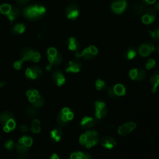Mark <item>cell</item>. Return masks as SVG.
I'll return each mask as SVG.
<instances>
[{
  "label": "cell",
  "mask_w": 159,
  "mask_h": 159,
  "mask_svg": "<svg viewBox=\"0 0 159 159\" xmlns=\"http://www.w3.org/2000/svg\"><path fill=\"white\" fill-rule=\"evenodd\" d=\"M46 12L45 7L41 4H33L25 7L22 10L23 16L29 20L34 21L42 18Z\"/></svg>",
  "instance_id": "1"
},
{
  "label": "cell",
  "mask_w": 159,
  "mask_h": 159,
  "mask_svg": "<svg viewBox=\"0 0 159 159\" xmlns=\"http://www.w3.org/2000/svg\"><path fill=\"white\" fill-rule=\"evenodd\" d=\"M99 140V135L98 131L89 130L81 134L79 139L80 143L87 148H90L96 145Z\"/></svg>",
  "instance_id": "2"
},
{
  "label": "cell",
  "mask_w": 159,
  "mask_h": 159,
  "mask_svg": "<svg viewBox=\"0 0 159 159\" xmlns=\"http://www.w3.org/2000/svg\"><path fill=\"white\" fill-rule=\"evenodd\" d=\"M47 58L49 61V65L47 66L46 69L49 71L52 66H57L60 65L62 61L63 58L61 53L58 50L54 47H50L47 51Z\"/></svg>",
  "instance_id": "3"
},
{
  "label": "cell",
  "mask_w": 159,
  "mask_h": 159,
  "mask_svg": "<svg viewBox=\"0 0 159 159\" xmlns=\"http://www.w3.org/2000/svg\"><path fill=\"white\" fill-rule=\"evenodd\" d=\"M0 12L2 14L7 17L11 24H12L20 14V11L17 7L6 3L0 6Z\"/></svg>",
  "instance_id": "4"
},
{
  "label": "cell",
  "mask_w": 159,
  "mask_h": 159,
  "mask_svg": "<svg viewBox=\"0 0 159 159\" xmlns=\"http://www.w3.org/2000/svg\"><path fill=\"white\" fill-rule=\"evenodd\" d=\"M74 114L68 107H64L57 116V122L61 127L66 126L73 119Z\"/></svg>",
  "instance_id": "5"
},
{
  "label": "cell",
  "mask_w": 159,
  "mask_h": 159,
  "mask_svg": "<svg viewBox=\"0 0 159 159\" xmlns=\"http://www.w3.org/2000/svg\"><path fill=\"white\" fill-rule=\"evenodd\" d=\"M20 57L23 61L29 60L38 62L40 59V54L37 51L29 47H25L20 50Z\"/></svg>",
  "instance_id": "6"
},
{
  "label": "cell",
  "mask_w": 159,
  "mask_h": 159,
  "mask_svg": "<svg viewBox=\"0 0 159 159\" xmlns=\"http://www.w3.org/2000/svg\"><path fill=\"white\" fill-rule=\"evenodd\" d=\"M98 53V49L94 45H89L84 48L81 52H76L75 57L76 58H82L84 60H93L96 58Z\"/></svg>",
  "instance_id": "7"
},
{
  "label": "cell",
  "mask_w": 159,
  "mask_h": 159,
  "mask_svg": "<svg viewBox=\"0 0 159 159\" xmlns=\"http://www.w3.org/2000/svg\"><path fill=\"white\" fill-rule=\"evenodd\" d=\"M107 93L109 98L116 99L120 96H123L125 94L126 88L122 84L117 83L107 88Z\"/></svg>",
  "instance_id": "8"
},
{
  "label": "cell",
  "mask_w": 159,
  "mask_h": 159,
  "mask_svg": "<svg viewBox=\"0 0 159 159\" xmlns=\"http://www.w3.org/2000/svg\"><path fill=\"white\" fill-rule=\"evenodd\" d=\"M95 117L98 119L104 118L107 114V107L106 103L102 100H96L94 103Z\"/></svg>",
  "instance_id": "9"
},
{
  "label": "cell",
  "mask_w": 159,
  "mask_h": 159,
  "mask_svg": "<svg viewBox=\"0 0 159 159\" xmlns=\"http://www.w3.org/2000/svg\"><path fill=\"white\" fill-rule=\"evenodd\" d=\"M157 12L153 7L145 9L141 17L142 23L145 25H150L153 23L157 18Z\"/></svg>",
  "instance_id": "10"
},
{
  "label": "cell",
  "mask_w": 159,
  "mask_h": 159,
  "mask_svg": "<svg viewBox=\"0 0 159 159\" xmlns=\"http://www.w3.org/2000/svg\"><path fill=\"white\" fill-rule=\"evenodd\" d=\"M127 7L126 0H112L111 4V9L116 14H123Z\"/></svg>",
  "instance_id": "11"
},
{
  "label": "cell",
  "mask_w": 159,
  "mask_h": 159,
  "mask_svg": "<svg viewBox=\"0 0 159 159\" xmlns=\"http://www.w3.org/2000/svg\"><path fill=\"white\" fill-rule=\"evenodd\" d=\"M155 50V47L151 42H145L140 44L138 48L139 54L142 57L150 56Z\"/></svg>",
  "instance_id": "12"
},
{
  "label": "cell",
  "mask_w": 159,
  "mask_h": 159,
  "mask_svg": "<svg viewBox=\"0 0 159 159\" xmlns=\"http://www.w3.org/2000/svg\"><path fill=\"white\" fill-rule=\"evenodd\" d=\"M65 12L68 19L75 20L80 15V7L76 3H70L66 6Z\"/></svg>",
  "instance_id": "13"
},
{
  "label": "cell",
  "mask_w": 159,
  "mask_h": 159,
  "mask_svg": "<svg viewBox=\"0 0 159 159\" xmlns=\"http://www.w3.org/2000/svg\"><path fill=\"white\" fill-rule=\"evenodd\" d=\"M136 124L134 122L129 121L120 125L117 129L118 134L121 136H125L135 130Z\"/></svg>",
  "instance_id": "14"
},
{
  "label": "cell",
  "mask_w": 159,
  "mask_h": 159,
  "mask_svg": "<svg viewBox=\"0 0 159 159\" xmlns=\"http://www.w3.org/2000/svg\"><path fill=\"white\" fill-rule=\"evenodd\" d=\"M146 75V71L140 68H133L129 72L130 78L134 81H142L145 78Z\"/></svg>",
  "instance_id": "15"
},
{
  "label": "cell",
  "mask_w": 159,
  "mask_h": 159,
  "mask_svg": "<svg viewBox=\"0 0 159 159\" xmlns=\"http://www.w3.org/2000/svg\"><path fill=\"white\" fill-rule=\"evenodd\" d=\"M42 75V69L38 66H32L25 71V76L30 80H35L40 78Z\"/></svg>",
  "instance_id": "16"
},
{
  "label": "cell",
  "mask_w": 159,
  "mask_h": 159,
  "mask_svg": "<svg viewBox=\"0 0 159 159\" xmlns=\"http://www.w3.org/2000/svg\"><path fill=\"white\" fill-rule=\"evenodd\" d=\"M83 66L82 63L77 59L70 61L66 66L65 70L68 73H76L80 71Z\"/></svg>",
  "instance_id": "17"
},
{
  "label": "cell",
  "mask_w": 159,
  "mask_h": 159,
  "mask_svg": "<svg viewBox=\"0 0 159 159\" xmlns=\"http://www.w3.org/2000/svg\"><path fill=\"white\" fill-rule=\"evenodd\" d=\"M98 119L91 116H84L83 117L80 122V126L83 129H88L94 127L98 122Z\"/></svg>",
  "instance_id": "18"
},
{
  "label": "cell",
  "mask_w": 159,
  "mask_h": 159,
  "mask_svg": "<svg viewBox=\"0 0 159 159\" xmlns=\"http://www.w3.org/2000/svg\"><path fill=\"white\" fill-rule=\"evenodd\" d=\"M99 142L101 146L107 149H112L116 145V140L113 137L108 135L102 136L99 140Z\"/></svg>",
  "instance_id": "19"
},
{
  "label": "cell",
  "mask_w": 159,
  "mask_h": 159,
  "mask_svg": "<svg viewBox=\"0 0 159 159\" xmlns=\"http://www.w3.org/2000/svg\"><path fill=\"white\" fill-rule=\"evenodd\" d=\"M52 78L54 83L57 86H61L65 83V78L62 71L58 69L53 71L52 73Z\"/></svg>",
  "instance_id": "20"
},
{
  "label": "cell",
  "mask_w": 159,
  "mask_h": 159,
  "mask_svg": "<svg viewBox=\"0 0 159 159\" xmlns=\"http://www.w3.org/2000/svg\"><path fill=\"white\" fill-rule=\"evenodd\" d=\"M150 83L152 85V92L156 93L159 86V70H157L152 73L150 77Z\"/></svg>",
  "instance_id": "21"
},
{
  "label": "cell",
  "mask_w": 159,
  "mask_h": 159,
  "mask_svg": "<svg viewBox=\"0 0 159 159\" xmlns=\"http://www.w3.org/2000/svg\"><path fill=\"white\" fill-rule=\"evenodd\" d=\"M66 45L70 50L76 52H77L81 48V44L79 40L74 37H70L67 39Z\"/></svg>",
  "instance_id": "22"
},
{
  "label": "cell",
  "mask_w": 159,
  "mask_h": 159,
  "mask_svg": "<svg viewBox=\"0 0 159 159\" xmlns=\"http://www.w3.org/2000/svg\"><path fill=\"white\" fill-rule=\"evenodd\" d=\"M145 10V5L138 1H134L132 5V12L137 16L143 14Z\"/></svg>",
  "instance_id": "23"
},
{
  "label": "cell",
  "mask_w": 159,
  "mask_h": 159,
  "mask_svg": "<svg viewBox=\"0 0 159 159\" xmlns=\"http://www.w3.org/2000/svg\"><path fill=\"white\" fill-rule=\"evenodd\" d=\"M138 50L135 46H130L128 47L124 53V57L128 60H133L137 55Z\"/></svg>",
  "instance_id": "24"
},
{
  "label": "cell",
  "mask_w": 159,
  "mask_h": 159,
  "mask_svg": "<svg viewBox=\"0 0 159 159\" xmlns=\"http://www.w3.org/2000/svg\"><path fill=\"white\" fill-rule=\"evenodd\" d=\"M63 136V131L59 127L54 128L51 132L50 134V137L51 139L54 142H58L60 140Z\"/></svg>",
  "instance_id": "25"
},
{
  "label": "cell",
  "mask_w": 159,
  "mask_h": 159,
  "mask_svg": "<svg viewBox=\"0 0 159 159\" xmlns=\"http://www.w3.org/2000/svg\"><path fill=\"white\" fill-rule=\"evenodd\" d=\"M25 25L23 23H17L11 28V32L14 35H20L25 32Z\"/></svg>",
  "instance_id": "26"
},
{
  "label": "cell",
  "mask_w": 159,
  "mask_h": 159,
  "mask_svg": "<svg viewBox=\"0 0 159 159\" xmlns=\"http://www.w3.org/2000/svg\"><path fill=\"white\" fill-rule=\"evenodd\" d=\"M11 119H14V115L11 112L5 111L2 112L0 115V122L3 127Z\"/></svg>",
  "instance_id": "27"
},
{
  "label": "cell",
  "mask_w": 159,
  "mask_h": 159,
  "mask_svg": "<svg viewBox=\"0 0 159 159\" xmlns=\"http://www.w3.org/2000/svg\"><path fill=\"white\" fill-rule=\"evenodd\" d=\"M70 159H92V157L88 153L78 151L72 153L70 155Z\"/></svg>",
  "instance_id": "28"
},
{
  "label": "cell",
  "mask_w": 159,
  "mask_h": 159,
  "mask_svg": "<svg viewBox=\"0 0 159 159\" xmlns=\"http://www.w3.org/2000/svg\"><path fill=\"white\" fill-rule=\"evenodd\" d=\"M25 114L28 117L34 118L39 116V111L37 110V108L34 107L33 106H29L25 108Z\"/></svg>",
  "instance_id": "29"
},
{
  "label": "cell",
  "mask_w": 159,
  "mask_h": 159,
  "mask_svg": "<svg viewBox=\"0 0 159 159\" xmlns=\"http://www.w3.org/2000/svg\"><path fill=\"white\" fill-rule=\"evenodd\" d=\"M95 88L98 91H104L107 89V84L104 80L98 79L95 82Z\"/></svg>",
  "instance_id": "30"
},
{
  "label": "cell",
  "mask_w": 159,
  "mask_h": 159,
  "mask_svg": "<svg viewBox=\"0 0 159 159\" xmlns=\"http://www.w3.org/2000/svg\"><path fill=\"white\" fill-rule=\"evenodd\" d=\"M44 102H45V98L42 95L39 94L37 96L35 101L32 103V106L34 107L37 109V108L41 107L44 104Z\"/></svg>",
  "instance_id": "31"
},
{
  "label": "cell",
  "mask_w": 159,
  "mask_h": 159,
  "mask_svg": "<svg viewBox=\"0 0 159 159\" xmlns=\"http://www.w3.org/2000/svg\"><path fill=\"white\" fill-rule=\"evenodd\" d=\"M15 148H16V151L18 153L24 154L29 150V147H28L26 145H24L23 143L18 142L17 143H16Z\"/></svg>",
  "instance_id": "32"
},
{
  "label": "cell",
  "mask_w": 159,
  "mask_h": 159,
  "mask_svg": "<svg viewBox=\"0 0 159 159\" xmlns=\"http://www.w3.org/2000/svg\"><path fill=\"white\" fill-rule=\"evenodd\" d=\"M30 130L33 133H39L41 130L40 129V123L38 119H34L32 123Z\"/></svg>",
  "instance_id": "33"
},
{
  "label": "cell",
  "mask_w": 159,
  "mask_h": 159,
  "mask_svg": "<svg viewBox=\"0 0 159 159\" xmlns=\"http://www.w3.org/2000/svg\"><path fill=\"white\" fill-rule=\"evenodd\" d=\"M16 127V122L14 121V119H10L6 124V125L3 127H4V130L5 132H9L10 130H13Z\"/></svg>",
  "instance_id": "34"
},
{
  "label": "cell",
  "mask_w": 159,
  "mask_h": 159,
  "mask_svg": "<svg viewBox=\"0 0 159 159\" xmlns=\"http://www.w3.org/2000/svg\"><path fill=\"white\" fill-rule=\"evenodd\" d=\"M150 39L155 42H159V28H157L154 30L149 32Z\"/></svg>",
  "instance_id": "35"
},
{
  "label": "cell",
  "mask_w": 159,
  "mask_h": 159,
  "mask_svg": "<svg viewBox=\"0 0 159 159\" xmlns=\"http://www.w3.org/2000/svg\"><path fill=\"white\" fill-rule=\"evenodd\" d=\"M39 92L37 91V90H29L27 92V96H28L29 98V100L31 102H33L37 96L39 94Z\"/></svg>",
  "instance_id": "36"
},
{
  "label": "cell",
  "mask_w": 159,
  "mask_h": 159,
  "mask_svg": "<svg viewBox=\"0 0 159 159\" xmlns=\"http://www.w3.org/2000/svg\"><path fill=\"white\" fill-rule=\"evenodd\" d=\"M19 142L23 143L24 145H26L27 147H29L31 146L32 143V139L31 137H27V136H23L21 139H19Z\"/></svg>",
  "instance_id": "37"
},
{
  "label": "cell",
  "mask_w": 159,
  "mask_h": 159,
  "mask_svg": "<svg viewBox=\"0 0 159 159\" xmlns=\"http://www.w3.org/2000/svg\"><path fill=\"white\" fill-rule=\"evenodd\" d=\"M156 65V61L153 58H150V59H148L145 64V68L147 69V70H150L153 68H154Z\"/></svg>",
  "instance_id": "38"
},
{
  "label": "cell",
  "mask_w": 159,
  "mask_h": 159,
  "mask_svg": "<svg viewBox=\"0 0 159 159\" xmlns=\"http://www.w3.org/2000/svg\"><path fill=\"white\" fill-rule=\"evenodd\" d=\"M15 143L12 140H8L4 143V147L9 150H12L15 147Z\"/></svg>",
  "instance_id": "39"
},
{
  "label": "cell",
  "mask_w": 159,
  "mask_h": 159,
  "mask_svg": "<svg viewBox=\"0 0 159 159\" xmlns=\"http://www.w3.org/2000/svg\"><path fill=\"white\" fill-rule=\"evenodd\" d=\"M23 60H17L14 62V68L16 69V70H19L20 69L21 66H22V65L23 63Z\"/></svg>",
  "instance_id": "40"
},
{
  "label": "cell",
  "mask_w": 159,
  "mask_h": 159,
  "mask_svg": "<svg viewBox=\"0 0 159 159\" xmlns=\"http://www.w3.org/2000/svg\"><path fill=\"white\" fill-rule=\"evenodd\" d=\"M17 159H33L32 156L29 154H20L19 156L17 157Z\"/></svg>",
  "instance_id": "41"
},
{
  "label": "cell",
  "mask_w": 159,
  "mask_h": 159,
  "mask_svg": "<svg viewBox=\"0 0 159 159\" xmlns=\"http://www.w3.org/2000/svg\"><path fill=\"white\" fill-rule=\"evenodd\" d=\"M157 0H142V3L145 6H150L153 5Z\"/></svg>",
  "instance_id": "42"
},
{
  "label": "cell",
  "mask_w": 159,
  "mask_h": 159,
  "mask_svg": "<svg viewBox=\"0 0 159 159\" xmlns=\"http://www.w3.org/2000/svg\"><path fill=\"white\" fill-rule=\"evenodd\" d=\"M19 130L21 132H23V133H25V132H27L29 130L28 127L26 125H20L19 127Z\"/></svg>",
  "instance_id": "43"
},
{
  "label": "cell",
  "mask_w": 159,
  "mask_h": 159,
  "mask_svg": "<svg viewBox=\"0 0 159 159\" xmlns=\"http://www.w3.org/2000/svg\"><path fill=\"white\" fill-rule=\"evenodd\" d=\"M16 1L19 5H24L26 4L29 0H16Z\"/></svg>",
  "instance_id": "44"
},
{
  "label": "cell",
  "mask_w": 159,
  "mask_h": 159,
  "mask_svg": "<svg viewBox=\"0 0 159 159\" xmlns=\"http://www.w3.org/2000/svg\"><path fill=\"white\" fill-rule=\"evenodd\" d=\"M153 7L157 11V12H159V1H156V2L153 4Z\"/></svg>",
  "instance_id": "45"
},
{
  "label": "cell",
  "mask_w": 159,
  "mask_h": 159,
  "mask_svg": "<svg viewBox=\"0 0 159 159\" xmlns=\"http://www.w3.org/2000/svg\"><path fill=\"white\" fill-rule=\"evenodd\" d=\"M50 159H60L58 155L56 153H53L50 158Z\"/></svg>",
  "instance_id": "46"
},
{
  "label": "cell",
  "mask_w": 159,
  "mask_h": 159,
  "mask_svg": "<svg viewBox=\"0 0 159 159\" xmlns=\"http://www.w3.org/2000/svg\"><path fill=\"white\" fill-rule=\"evenodd\" d=\"M6 84V82L4 81H2V82H0V88H2L5 86Z\"/></svg>",
  "instance_id": "47"
},
{
  "label": "cell",
  "mask_w": 159,
  "mask_h": 159,
  "mask_svg": "<svg viewBox=\"0 0 159 159\" xmlns=\"http://www.w3.org/2000/svg\"><path fill=\"white\" fill-rule=\"evenodd\" d=\"M155 49H156V51H157V53L159 54V44L157 45V47H155Z\"/></svg>",
  "instance_id": "48"
}]
</instances>
